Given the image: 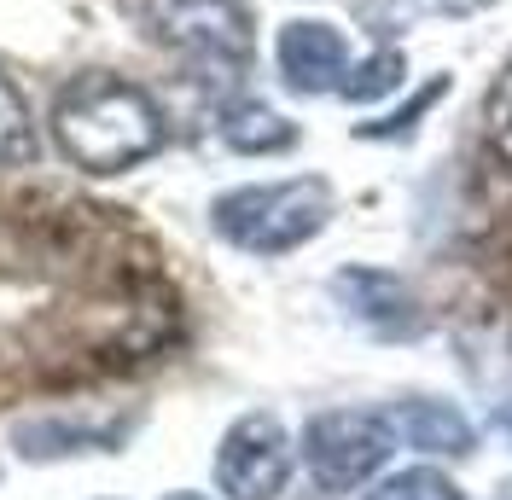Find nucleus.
<instances>
[{"mask_svg":"<svg viewBox=\"0 0 512 500\" xmlns=\"http://www.w3.org/2000/svg\"><path fill=\"white\" fill-rule=\"evenodd\" d=\"M47 123H53V146L88 175L140 169L169 140L158 99L146 88H134V82H123V76H111V70H88V76L64 82Z\"/></svg>","mask_w":512,"mask_h":500,"instance_id":"obj_1","label":"nucleus"},{"mask_svg":"<svg viewBox=\"0 0 512 500\" xmlns=\"http://www.w3.org/2000/svg\"><path fill=\"white\" fill-rule=\"evenodd\" d=\"M216 233L227 245L251 250V256H286V250L309 245L320 227L332 221V187L320 175H291V181H268V187H239L216 198Z\"/></svg>","mask_w":512,"mask_h":500,"instance_id":"obj_2","label":"nucleus"},{"mask_svg":"<svg viewBox=\"0 0 512 500\" xmlns=\"http://www.w3.org/2000/svg\"><path fill=\"white\" fill-rule=\"evenodd\" d=\"M146 24L175 59L198 70H245L256 53L245 0H146Z\"/></svg>","mask_w":512,"mask_h":500,"instance_id":"obj_3","label":"nucleus"},{"mask_svg":"<svg viewBox=\"0 0 512 500\" xmlns=\"http://www.w3.org/2000/svg\"><path fill=\"white\" fill-rule=\"evenodd\" d=\"M390 454H396V425L390 413H373V407H332V413H315L303 431V460L320 489H355Z\"/></svg>","mask_w":512,"mask_h":500,"instance_id":"obj_4","label":"nucleus"},{"mask_svg":"<svg viewBox=\"0 0 512 500\" xmlns=\"http://www.w3.org/2000/svg\"><path fill=\"white\" fill-rule=\"evenodd\" d=\"M216 483L227 500H274L291 483V437L274 413H245L216 448Z\"/></svg>","mask_w":512,"mask_h":500,"instance_id":"obj_5","label":"nucleus"},{"mask_svg":"<svg viewBox=\"0 0 512 500\" xmlns=\"http://www.w3.org/2000/svg\"><path fill=\"white\" fill-rule=\"evenodd\" d=\"M274 59H280L286 88H297V94H332L350 76V41L332 24H320V18H297V24L280 30Z\"/></svg>","mask_w":512,"mask_h":500,"instance_id":"obj_6","label":"nucleus"},{"mask_svg":"<svg viewBox=\"0 0 512 500\" xmlns=\"http://www.w3.org/2000/svg\"><path fill=\"white\" fill-rule=\"evenodd\" d=\"M390 425H396V437L408 442V448H419V454H448V460H460V454L478 448L472 419L454 402H408V407L390 413Z\"/></svg>","mask_w":512,"mask_h":500,"instance_id":"obj_7","label":"nucleus"},{"mask_svg":"<svg viewBox=\"0 0 512 500\" xmlns=\"http://www.w3.org/2000/svg\"><path fill=\"white\" fill-rule=\"evenodd\" d=\"M222 140L239 157H268V152L297 146V128H291L280 111L256 105V99H239V105H227V111H222Z\"/></svg>","mask_w":512,"mask_h":500,"instance_id":"obj_8","label":"nucleus"},{"mask_svg":"<svg viewBox=\"0 0 512 500\" xmlns=\"http://www.w3.org/2000/svg\"><path fill=\"white\" fill-rule=\"evenodd\" d=\"M338 291L350 297V309L367 320V326H379V332H408L414 326V303H408V291L390 280V274H344Z\"/></svg>","mask_w":512,"mask_h":500,"instance_id":"obj_9","label":"nucleus"},{"mask_svg":"<svg viewBox=\"0 0 512 500\" xmlns=\"http://www.w3.org/2000/svg\"><path fill=\"white\" fill-rule=\"evenodd\" d=\"M30 157H35V117L18 94V82L0 70V163H30Z\"/></svg>","mask_w":512,"mask_h":500,"instance_id":"obj_10","label":"nucleus"},{"mask_svg":"<svg viewBox=\"0 0 512 500\" xmlns=\"http://www.w3.org/2000/svg\"><path fill=\"white\" fill-rule=\"evenodd\" d=\"M402 53L396 47H384V53H373L367 64H350V76H344V88L338 94L344 99H384V94H396L402 88Z\"/></svg>","mask_w":512,"mask_h":500,"instance_id":"obj_11","label":"nucleus"},{"mask_svg":"<svg viewBox=\"0 0 512 500\" xmlns=\"http://www.w3.org/2000/svg\"><path fill=\"white\" fill-rule=\"evenodd\" d=\"M367 500H460V489L448 483L443 471L414 466V471H396V477H384V483H379Z\"/></svg>","mask_w":512,"mask_h":500,"instance_id":"obj_12","label":"nucleus"},{"mask_svg":"<svg viewBox=\"0 0 512 500\" xmlns=\"http://www.w3.org/2000/svg\"><path fill=\"white\" fill-rule=\"evenodd\" d=\"M483 134H489L495 157L512 169V64L495 76V88H489V99H483Z\"/></svg>","mask_w":512,"mask_h":500,"instance_id":"obj_13","label":"nucleus"},{"mask_svg":"<svg viewBox=\"0 0 512 500\" xmlns=\"http://www.w3.org/2000/svg\"><path fill=\"white\" fill-rule=\"evenodd\" d=\"M448 12H483V6H495V0H443Z\"/></svg>","mask_w":512,"mask_h":500,"instance_id":"obj_14","label":"nucleus"},{"mask_svg":"<svg viewBox=\"0 0 512 500\" xmlns=\"http://www.w3.org/2000/svg\"><path fill=\"white\" fill-rule=\"evenodd\" d=\"M495 425H501V437H507V442H512V402H507V407H501V413H495Z\"/></svg>","mask_w":512,"mask_h":500,"instance_id":"obj_15","label":"nucleus"},{"mask_svg":"<svg viewBox=\"0 0 512 500\" xmlns=\"http://www.w3.org/2000/svg\"><path fill=\"white\" fill-rule=\"evenodd\" d=\"M163 500H204V495H163Z\"/></svg>","mask_w":512,"mask_h":500,"instance_id":"obj_16","label":"nucleus"}]
</instances>
